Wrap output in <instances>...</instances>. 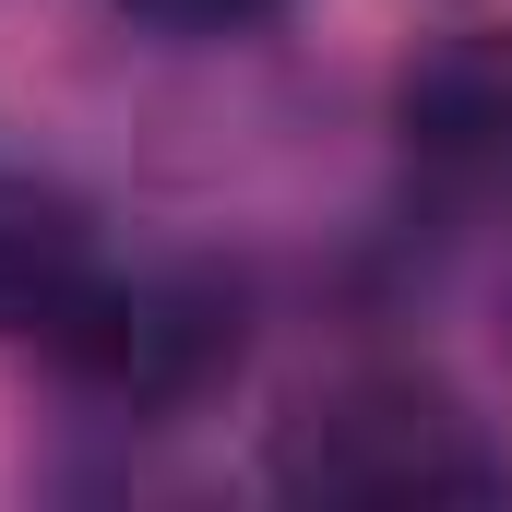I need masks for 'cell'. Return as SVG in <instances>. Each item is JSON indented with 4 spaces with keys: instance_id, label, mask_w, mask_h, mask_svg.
Returning <instances> with one entry per match:
<instances>
[{
    "instance_id": "cell-4",
    "label": "cell",
    "mask_w": 512,
    "mask_h": 512,
    "mask_svg": "<svg viewBox=\"0 0 512 512\" xmlns=\"http://www.w3.org/2000/svg\"><path fill=\"white\" fill-rule=\"evenodd\" d=\"M72 286H84V239H72V215H60V203L0 191V334L60 322V310H72Z\"/></svg>"
},
{
    "instance_id": "cell-5",
    "label": "cell",
    "mask_w": 512,
    "mask_h": 512,
    "mask_svg": "<svg viewBox=\"0 0 512 512\" xmlns=\"http://www.w3.org/2000/svg\"><path fill=\"white\" fill-rule=\"evenodd\" d=\"M143 24H167V36H227V24H262L274 0H131Z\"/></svg>"
},
{
    "instance_id": "cell-3",
    "label": "cell",
    "mask_w": 512,
    "mask_h": 512,
    "mask_svg": "<svg viewBox=\"0 0 512 512\" xmlns=\"http://www.w3.org/2000/svg\"><path fill=\"white\" fill-rule=\"evenodd\" d=\"M405 143L465 191H512V36H441L405 72Z\"/></svg>"
},
{
    "instance_id": "cell-2",
    "label": "cell",
    "mask_w": 512,
    "mask_h": 512,
    "mask_svg": "<svg viewBox=\"0 0 512 512\" xmlns=\"http://www.w3.org/2000/svg\"><path fill=\"white\" fill-rule=\"evenodd\" d=\"M60 334H72V370L131 393V405H167L215 358H239V310L203 286H72Z\"/></svg>"
},
{
    "instance_id": "cell-1",
    "label": "cell",
    "mask_w": 512,
    "mask_h": 512,
    "mask_svg": "<svg viewBox=\"0 0 512 512\" xmlns=\"http://www.w3.org/2000/svg\"><path fill=\"white\" fill-rule=\"evenodd\" d=\"M274 477L310 489V501H477L501 465L477 453V429H465L441 393L346 382V393H322V405L286 429Z\"/></svg>"
}]
</instances>
